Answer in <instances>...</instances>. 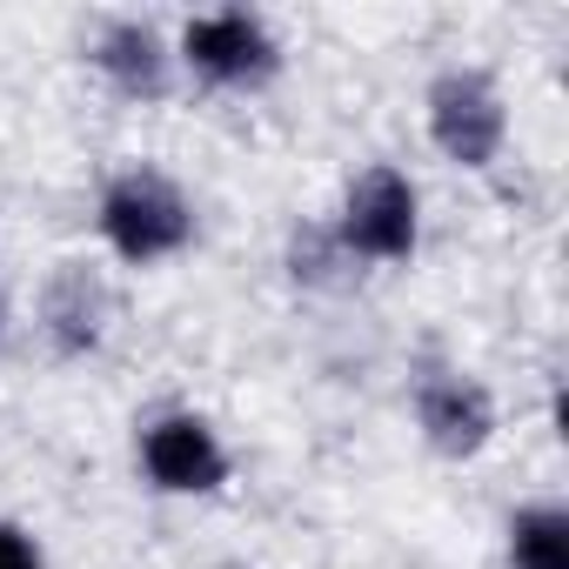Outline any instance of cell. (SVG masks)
Returning <instances> with one entry per match:
<instances>
[{
    "mask_svg": "<svg viewBox=\"0 0 569 569\" xmlns=\"http://www.w3.org/2000/svg\"><path fill=\"white\" fill-rule=\"evenodd\" d=\"M94 241H101V254L114 268L154 274V268L181 261L201 241V201H194V188L174 168L121 161L94 188Z\"/></svg>",
    "mask_w": 569,
    "mask_h": 569,
    "instance_id": "cell-1",
    "label": "cell"
},
{
    "mask_svg": "<svg viewBox=\"0 0 569 569\" xmlns=\"http://www.w3.org/2000/svg\"><path fill=\"white\" fill-rule=\"evenodd\" d=\"M422 228H429V201H422V181L402 161H362L342 181L336 208H329V234H336V248L356 274L416 268Z\"/></svg>",
    "mask_w": 569,
    "mask_h": 569,
    "instance_id": "cell-2",
    "label": "cell"
},
{
    "mask_svg": "<svg viewBox=\"0 0 569 569\" xmlns=\"http://www.w3.org/2000/svg\"><path fill=\"white\" fill-rule=\"evenodd\" d=\"M174 68H181V88H201V94H268L289 68V41L281 28L261 14V8H194L181 14L174 28Z\"/></svg>",
    "mask_w": 569,
    "mask_h": 569,
    "instance_id": "cell-3",
    "label": "cell"
},
{
    "mask_svg": "<svg viewBox=\"0 0 569 569\" xmlns=\"http://www.w3.org/2000/svg\"><path fill=\"white\" fill-rule=\"evenodd\" d=\"M422 141L456 174H496L516 141L509 88L482 61H442L422 81Z\"/></svg>",
    "mask_w": 569,
    "mask_h": 569,
    "instance_id": "cell-4",
    "label": "cell"
},
{
    "mask_svg": "<svg viewBox=\"0 0 569 569\" xmlns=\"http://www.w3.org/2000/svg\"><path fill=\"white\" fill-rule=\"evenodd\" d=\"M134 476L168 502H214L234 489V442L194 402H161L134 422Z\"/></svg>",
    "mask_w": 569,
    "mask_h": 569,
    "instance_id": "cell-5",
    "label": "cell"
},
{
    "mask_svg": "<svg viewBox=\"0 0 569 569\" xmlns=\"http://www.w3.org/2000/svg\"><path fill=\"white\" fill-rule=\"evenodd\" d=\"M409 429L436 462H482L502 436V396L462 362H429L409 376Z\"/></svg>",
    "mask_w": 569,
    "mask_h": 569,
    "instance_id": "cell-6",
    "label": "cell"
},
{
    "mask_svg": "<svg viewBox=\"0 0 569 569\" xmlns=\"http://www.w3.org/2000/svg\"><path fill=\"white\" fill-rule=\"evenodd\" d=\"M121 322V296L94 254H61L41 289H34V336L48 342L54 362H94L114 342Z\"/></svg>",
    "mask_w": 569,
    "mask_h": 569,
    "instance_id": "cell-7",
    "label": "cell"
},
{
    "mask_svg": "<svg viewBox=\"0 0 569 569\" xmlns=\"http://www.w3.org/2000/svg\"><path fill=\"white\" fill-rule=\"evenodd\" d=\"M88 74L128 101V108H161L181 94V68H174V34L154 14H101L81 41Z\"/></svg>",
    "mask_w": 569,
    "mask_h": 569,
    "instance_id": "cell-8",
    "label": "cell"
},
{
    "mask_svg": "<svg viewBox=\"0 0 569 569\" xmlns=\"http://www.w3.org/2000/svg\"><path fill=\"white\" fill-rule=\"evenodd\" d=\"M502 562L509 569H569V509L556 496H529L502 516Z\"/></svg>",
    "mask_w": 569,
    "mask_h": 569,
    "instance_id": "cell-9",
    "label": "cell"
},
{
    "mask_svg": "<svg viewBox=\"0 0 569 569\" xmlns=\"http://www.w3.org/2000/svg\"><path fill=\"white\" fill-rule=\"evenodd\" d=\"M289 281H296V289H316V296H329V289H349V281H356V268L342 261V248H336L329 221L289 228Z\"/></svg>",
    "mask_w": 569,
    "mask_h": 569,
    "instance_id": "cell-10",
    "label": "cell"
},
{
    "mask_svg": "<svg viewBox=\"0 0 569 569\" xmlns=\"http://www.w3.org/2000/svg\"><path fill=\"white\" fill-rule=\"evenodd\" d=\"M0 569H48V549L21 516H0Z\"/></svg>",
    "mask_w": 569,
    "mask_h": 569,
    "instance_id": "cell-11",
    "label": "cell"
},
{
    "mask_svg": "<svg viewBox=\"0 0 569 569\" xmlns=\"http://www.w3.org/2000/svg\"><path fill=\"white\" fill-rule=\"evenodd\" d=\"M0 336H8V289H0Z\"/></svg>",
    "mask_w": 569,
    "mask_h": 569,
    "instance_id": "cell-12",
    "label": "cell"
},
{
    "mask_svg": "<svg viewBox=\"0 0 569 569\" xmlns=\"http://www.w3.org/2000/svg\"><path fill=\"white\" fill-rule=\"evenodd\" d=\"M221 569H248V562H221Z\"/></svg>",
    "mask_w": 569,
    "mask_h": 569,
    "instance_id": "cell-13",
    "label": "cell"
}]
</instances>
